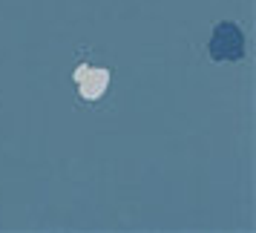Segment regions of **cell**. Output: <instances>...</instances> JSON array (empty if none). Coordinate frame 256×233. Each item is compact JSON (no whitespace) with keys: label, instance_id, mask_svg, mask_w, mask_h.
I'll return each mask as SVG.
<instances>
[{"label":"cell","instance_id":"7a4b0ae2","mask_svg":"<svg viewBox=\"0 0 256 233\" xmlns=\"http://www.w3.org/2000/svg\"><path fill=\"white\" fill-rule=\"evenodd\" d=\"M75 84H78V90H81V95L86 101H98V98L106 92L110 70H92V66L81 64V66L75 70Z\"/></svg>","mask_w":256,"mask_h":233},{"label":"cell","instance_id":"6da1fadb","mask_svg":"<svg viewBox=\"0 0 256 233\" xmlns=\"http://www.w3.org/2000/svg\"><path fill=\"white\" fill-rule=\"evenodd\" d=\"M208 52L213 60H239L244 55V35L233 20H222L213 26Z\"/></svg>","mask_w":256,"mask_h":233}]
</instances>
